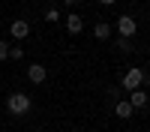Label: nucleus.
I'll return each instance as SVG.
<instances>
[{
    "instance_id": "nucleus-1",
    "label": "nucleus",
    "mask_w": 150,
    "mask_h": 132,
    "mask_svg": "<svg viewBox=\"0 0 150 132\" xmlns=\"http://www.w3.org/2000/svg\"><path fill=\"white\" fill-rule=\"evenodd\" d=\"M6 111L9 114H27L30 111V96L27 93H9V99H6Z\"/></svg>"
},
{
    "instance_id": "nucleus-2",
    "label": "nucleus",
    "mask_w": 150,
    "mask_h": 132,
    "mask_svg": "<svg viewBox=\"0 0 150 132\" xmlns=\"http://www.w3.org/2000/svg\"><path fill=\"white\" fill-rule=\"evenodd\" d=\"M141 84H144V69L132 66L126 75H123V84H120V87H123V90H138Z\"/></svg>"
},
{
    "instance_id": "nucleus-3",
    "label": "nucleus",
    "mask_w": 150,
    "mask_h": 132,
    "mask_svg": "<svg viewBox=\"0 0 150 132\" xmlns=\"http://www.w3.org/2000/svg\"><path fill=\"white\" fill-rule=\"evenodd\" d=\"M117 33H120V39H132V36L138 33L135 18H132V15H120V18H117Z\"/></svg>"
},
{
    "instance_id": "nucleus-4",
    "label": "nucleus",
    "mask_w": 150,
    "mask_h": 132,
    "mask_svg": "<svg viewBox=\"0 0 150 132\" xmlns=\"http://www.w3.org/2000/svg\"><path fill=\"white\" fill-rule=\"evenodd\" d=\"M27 33H30V24L24 21V18H15V21L9 24V36H12V39H24Z\"/></svg>"
},
{
    "instance_id": "nucleus-5",
    "label": "nucleus",
    "mask_w": 150,
    "mask_h": 132,
    "mask_svg": "<svg viewBox=\"0 0 150 132\" xmlns=\"http://www.w3.org/2000/svg\"><path fill=\"white\" fill-rule=\"evenodd\" d=\"M27 78H30L33 84H42V81L48 78V72H45V66H42V63H33V66L27 69Z\"/></svg>"
},
{
    "instance_id": "nucleus-6",
    "label": "nucleus",
    "mask_w": 150,
    "mask_h": 132,
    "mask_svg": "<svg viewBox=\"0 0 150 132\" xmlns=\"http://www.w3.org/2000/svg\"><path fill=\"white\" fill-rule=\"evenodd\" d=\"M132 111H135V108H132V105H129L126 99H117V102H114V114H117L120 120H126V117H132Z\"/></svg>"
},
{
    "instance_id": "nucleus-7",
    "label": "nucleus",
    "mask_w": 150,
    "mask_h": 132,
    "mask_svg": "<svg viewBox=\"0 0 150 132\" xmlns=\"http://www.w3.org/2000/svg\"><path fill=\"white\" fill-rule=\"evenodd\" d=\"M126 102H129L132 108H144V105H147V93L138 87V90H132V93H129V99H126Z\"/></svg>"
},
{
    "instance_id": "nucleus-8",
    "label": "nucleus",
    "mask_w": 150,
    "mask_h": 132,
    "mask_svg": "<svg viewBox=\"0 0 150 132\" xmlns=\"http://www.w3.org/2000/svg\"><path fill=\"white\" fill-rule=\"evenodd\" d=\"M93 36H96V39H108V36H111V24L108 21H96L93 24Z\"/></svg>"
},
{
    "instance_id": "nucleus-9",
    "label": "nucleus",
    "mask_w": 150,
    "mask_h": 132,
    "mask_svg": "<svg viewBox=\"0 0 150 132\" xmlns=\"http://www.w3.org/2000/svg\"><path fill=\"white\" fill-rule=\"evenodd\" d=\"M81 27H84V21H81V15H66V30L69 33H81Z\"/></svg>"
},
{
    "instance_id": "nucleus-10",
    "label": "nucleus",
    "mask_w": 150,
    "mask_h": 132,
    "mask_svg": "<svg viewBox=\"0 0 150 132\" xmlns=\"http://www.w3.org/2000/svg\"><path fill=\"white\" fill-rule=\"evenodd\" d=\"M117 48H120L123 54H132V42H129V39H120V42H117Z\"/></svg>"
},
{
    "instance_id": "nucleus-11",
    "label": "nucleus",
    "mask_w": 150,
    "mask_h": 132,
    "mask_svg": "<svg viewBox=\"0 0 150 132\" xmlns=\"http://www.w3.org/2000/svg\"><path fill=\"white\" fill-rule=\"evenodd\" d=\"M24 57V51H21V45H15V48H9V60H21Z\"/></svg>"
},
{
    "instance_id": "nucleus-12",
    "label": "nucleus",
    "mask_w": 150,
    "mask_h": 132,
    "mask_svg": "<svg viewBox=\"0 0 150 132\" xmlns=\"http://www.w3.org/2000/svg\"><path fill=\"white\" fill-rule=\"evenodd\" d=\"M0 60H9V45L0 39Z\"/></svg>"
},
{
    "instance_id": "nucleus-13",
    "label": "nucleus",
    "mask_w": 150,
    "mask_h": 132,
    "mask_svg": "<svg viewBox=\"0 0 150 132\" xmlns=\"http://www.w3.org/2000/svg\"><path fill=\"white\" fill-rule=\"evenodd\" d=\"M57 18H60V12H57V9H48V12H45V21H51V24H54Z\"/></svg>"
},
{
    "instance_id": "nucleus-14",
    "label": "nucleus",
    "mask_w": 150,
    "mask_h": 132,
    "mask_svg": "<svg viewBox=\"0 0 150 132\" xmlns=\"http://www.w3.org/2000/svg\"><path fill=\"white\" fill-rule=\"evenodd\" d=\"M81 0H63V6H78Z\"/></svg>"
},
{
    "instance_id": "nucleus-15",
    "label": "nucleus",
    "mask_w": 150,
    "mask_h": 132,
    "mask_svg": "<svg viewBox=\"0 0 150 132\" xmlns=\"http://www.w3.org/2000/svg\"><path fill=\"white\" fill-rule=\"evenodd\" d=\"M99 3H102V6H114V0H99Z\"/></svg>"
},
{
    "instance_id": "nucleus-16",
    "label": "nucleus",
    "mask_w": 150,
    "mask_h": 132,
    "mask_svg": "<svg viewBox=\"0 0 150 132\" xmlns=\"http://www.w3.org/2000/svg\"><path fill=\"white\" fill-rule=\"evenodd\" d=\"M147 114H150V108H147Z\"/></svg>"
}]
</instances>
